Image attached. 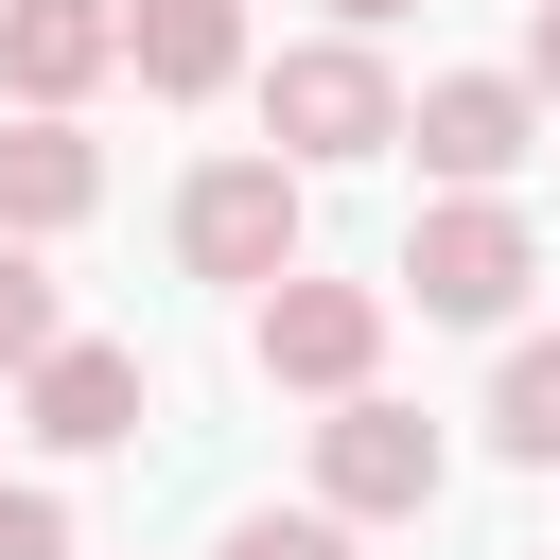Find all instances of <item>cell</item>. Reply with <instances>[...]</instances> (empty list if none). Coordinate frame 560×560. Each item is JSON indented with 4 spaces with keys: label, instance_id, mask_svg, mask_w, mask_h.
<instances>
[{
    "label": "cell",
    "instance_id": "cell-1",
    "mask_svg": "<svg viewBox=\"0 0 560 560\" xmlns=\"http://www.w3.org/2000/svg\"><path fill=\"white\" fill-rule=\"evenodd\" d=\"M262 140H280L298 175H332V158H385V140H402V70H385V52L332 18V35H298V52L262 70Z\"/></svg>",
    "mask_w": 560,
    "mask_h": 560
},
{
    "label": "cell",
    "instance_id": "cell-2",
    "mask_svg": "<svg viewBox=\"0 0 560 560\" xmlns=\"http://www.w3.org/2000/svg\"><path fill=\"white\" fill-rule=\"evenodd\" d=\"M245 368L298 385V402H350V385L385 368V280H315V262H280V280L245 298Z\"/></svg>",
    "mask_w": 560,
    "mask_h": 560
},
{
    "label": "cell",
    "instance_id": "cell-3",
    "mask_svg": "<svg viewBox=\"0 0 560 560\" xmlns=\"http://www.w3.org/2000/svg\"><path fill=\"white\" fill-rule=\"evenodd\" d=\"M438 472H455V455H438V420H420V402H385V385H350V402L315 420V508H350V525H420V508H438Z\"/></svg>",
    "mask_w": 560,
    "mask_h": 560
},
{
    "label": "cell",
    "instance_id": "cell-4",
    "mask_svg": "<svg viewBox=\"0 0 560 560\" xmlns=\"http://www.w3.org/2000/svg\"><path fill=\"white\" fill-rule=\"evenodd\" d=\"M175 262L262 298V280L298 262V158H280V140H262V158H210V175L175 192Z\"/></svg>",
    "mask_w": 560,
    "mask_h": 560
},
{
    "label": "cell",
    "instance_id": "cell-5",
    "mask_svg": "<svg viewBox=\"0 0 560 560\" xmlns=\"http://www.w3.org/2000/svg\"><path fill=\"white\" fill-rule=\"evenodd\" d=\"M402 280H420V315H525V280H542V245H525V210L508 192H438L420 228H402Z\"/></svg>",
    "mask_w": 560,
    "mask_h": 560
},
{
    "label": "cell",
    "instance_id": "cell-6",
    "mask_svg": "<svg viewBox=\"0 0 560 560\" xmlns=\"http://www.w3.org/2000/svg\"><path fill=\"white\" fill-rule=\"evenodd\" d=\"M402 140H420L438 192H508L525 140H542V88H525V70H438V88L402 105Z\"/></svg>",
    "mask_w": 560,
    "mask_h": 560
},
{
    "label": "cell",
    "instance_id": "cell-7",
    "mask_svg": "<svg viewBox=\"0 0 560 560\" xmlns=\"http://www.w3.org/2000/svg\"><path fill=\"white\" fill-rule=\"evenodd\" d=\"M18 420H35L52 455H122V438L158 420V368H140L122 332H52V350L18 368Z\"/></svg>",
    "mask_w": 560,
    "mask_h": 560
},
{
    "label": "cell",
    "instance_id": "cell-8",
    "mask_svg": "<svg viewBox=\"0 0 560 560\" xmlns=\"http://www.w3.org/2000/svg\"><path fill=\"white\" fill-rule=\"evenodd\" d=\"M88 210H105V140H88L70 105H18V122H0V228L52 245V228H88Z\"/></svg>",
    "mask_w": 560,
    "mask_h": 560
},
{
    "label": "cell",
    "instance_id": "cell-9",
    "mask_svg": "<svg viewBox=\"0 0 560 560\" xmlns=\"http://www.w3.org/2000/svg\"><path fill=\"white\" fill-rule=\"evenodd\" d=\"M122 70V0H0V88L18 105H88Z\"/></svg>",
    "mask_w": 560,
    "mask_h": 560
},
{
    "label": "cell",
    "instance_id": "cell-10",
    "mask_svg": "<svg viewBox=\"0 0 560 560\" xmlns=\"http://www.w3.org/2000/svg\"><path fill=\"white\" fill-rule=\"evenodd\" d=\"M122 70H140L158 105L245 88V0H122Z\"/></svg>",
    "mask_w": 560,
    "mask_h": 560
},
{
    "label": "cell",
    "instance_id": "cell-11",
    "mask_svg": "<svg viewBox=\"0 0 560 560\" xmlns=\"http://www.w3.org/2000/svg\"><path fill=\"white\" fill-rule=\"evenodd\" d=\"M490 438H508L525 472H560V332H525V350L490 368Z\"/></svg>",
    "mask_w": 560,
    "mask_h": 560
},
{
    "label": "cell",
    "instance_id": "cell-12",
    "mask_svg": "<svg viewBox=\"0 0 560 560\" xmlns=\"http://www.w3.org/2000/svg\"><path fill=\"white\" fill-rule=\"evenodd\" d=\"M52 332H70V298H52V262H35L18 228H0V385H18V368H35Z\"/></svg>",
    "mask_w": 560,
    "mask_h": 560
},
{
    "label": "cell",
    "instance_id": "cell-13",
    "mask_svg": "<svg viewBox=\"0 0 560 560\" xmlns=\"http://www.w3.org/2000/svg\"><path fill=\"white\" fill-rule=\"evenodd\" d=\"M350 542H368L350 508H245V525H228L210 560H350Z\"/></svg>",
    "mask_w": 560,
    "mask_h": 560
},
{
    "label": "cell",
    "instance_id": "cell-14",
    "mask_svg": "<svg viewBox=\"0 0 560 560\" xmlns=\"http://www.w3.org/2000/svg\"><path fill=\"white\" fill-rule=\"evenodd\" d=\"M0 560H70V508L52 490H0Z\"/></svg>",
    "mask_w": 560,
    "mask_h": 560
},
{
    "label": "cell",
    "instance_id": "cell-15",
    "mask_svg": "<svg viewBox=\"0 0 560 560\" xmlns=\"http://www.w3.org/2000/svg\"><path fill=\"white\" fill-rule=\"evenodd\" d=\"M525 88L560 105V0H525Z\"/></svg>",
    "mask_w": 560,
    "mask_h": 560
},
{
    "label": "cell",
    "instance_id": "cell-16",
    "mask_svg": "<svg viewBox=\"0 0 560 560\" xmlns=\"http://www.w3.org/2000/svg\"><path fill=\"white\" fill-rule=\"evenodd\" d=\"M332 18H350V35H385V18H402V0H332Z\"/></svg>",
    "mask_w": 560,
    "mask_h": 560
}]
</instances>
